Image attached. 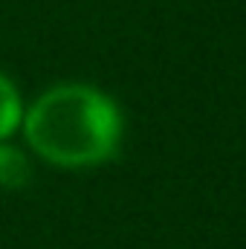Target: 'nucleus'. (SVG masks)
<instances>
[{
    "label": "nucleus",
    "mask_w": 246,
    "mask_h": 249,
    "mask_svg": "<svg viewBox=\"0 0 246 249\" xmlns=\"http://www.w3.org/2000/svg\"><path fill=\"white\" fill-rule=\"evenodd\" d=\"M32 177V162L23 148H18L12 139L0 142V188L18 191L29 183Z\"/></svg>",
    "instance_id": "obj_2"
},
{
    "label": "nucleus",
    "mask_w": 246,
    "mask_h": 249,
    "mask_svg": "<svg viewBox=\"0 0 246 249\" xmlns=\"http://www.w3.org/2000/svg\"><path fill=\"white\" fill-rule=\"evenodd\" d=\"M20 130L35 157L78 171L105 165L119 154L124 116L105 90L84 81H64L47 87L23 110Z\"/></svg>",
    "instance_id": "obj_1"
},
{
    "label": "nucleus",
    "mask_w": 246,
    "mask_h": 249,
    "mask_svg": "<svg viewBox=\"0 0 246 249\" xmlns=\"http://www.w3.org/2000/svg\"><path fill=\"white\" fill-rule=\"evenodd\" d=\"M23 110H26V105H23V99H20L18 84L0 70V142L12 139V136L20 130V124H23Z\"/></svg>",
    "instance_id": "obj_3"
}]
</instances>
